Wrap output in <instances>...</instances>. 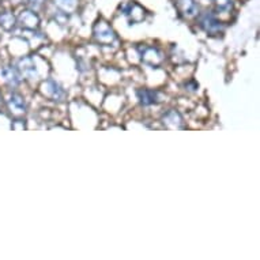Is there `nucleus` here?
I'll return each instance as SVG.
<instances>
[{
  "label": "nucleus",
  "mask_w": 260,
  "mask_h": 260,
  "mask_svg": "<svg viewBox=\"0 0 260 260\" xmlns=\"http://www.w3.org/2000/svg\"><path fill=\"white\" fill-rule=\"evenodd\" d=\"M139 53H141L142 61L153 69H157L159 67L162 63H164V55L162 52L155 47H149V45H145V47L139 48Z\"/></svg>",
  "instance_id": "1"
},
{
  "label": "nucleus",
  "mask_w": 260,
  "mask_h": 260,
  "mask_svg": "<svg viewBox=\"0 0 260 260\" xmlns=\"http://www.w3.org/2000/svg\"><path fill=\"white\" fill-rule=\"evenodd\" d=\"M94 37L97 40V43L103 45H111L116 41V35L111 26L108 25L105 21H99L94 26Z\"/></svg>",
  "instance_id": "2"
},
{
  "label": "nucleus",
  "mask_w": 260,
  "mask_h": 260,
  "mask_svg": "<svg viewBox=\"0 0 260 260\" xmlns=\"http://www.w3.org/2000/svg\"><path fill=\"white\" fill-rule=\"evenodd\" d=\"M199 26L205 30L206 33H209L211 36H218L223 31L222 22L218 21L215 15H213L211 13L202 14L201 17H199Z\"/></svg>",
  "instance_id": "3"
},
{
  "label": "nucleus",
  "mask_w": 260,
  "mask_h": 260,
  "mask_svg": "<svg viewBox=\"0 0 260 260\" xmlns=\"http://www.w3.org/2000/svg\"><path fill=\"white\" fill-rule=\"evenodd\" d=\"M123 14L131 23H139L146 18V10L138 3H128L124 6Z\"/></svg>",
  "instance_id": "4"
},
{
  "label": "nucleus",
  "mask_w": 260,
  "mask_h": 260,
  "mask_svg": "<svg viewBox=\"0 0 260 260\" xmlns=\"http://www.w3.org/2000/svg\"><path fill=\"white\" fill-rule=\"evenodd\" d=\"M175 5L179 13L185 18L197 17L199 13V7L195 0H175Z\"/></svg>",
  "instance_id": "5"
},
{
  "label": "nucleus",
  "mask_w": 260,
  "mask_h": 260,
  "mask_svg": "<svg viewBox=\"0 0 260 260\" xmlns=\"http://www.w3.org/2000/svg\"><path fill=\"white\" fill-rule=\"evenodd\" d=\"M43 93L52 99L53 101H63V99L66 97V93L64 90L60 87L59 83H56L55 81H47L43 85Z\"/></svg>",
  "instance_id": "6"
},
{
  "label": "nucleus",
  "mask_w": 260,
  "mask_h": 260,
  "mask_svg": "<svg viewBox=\"0 0 260 260\" xmlns=\"http://www.w3.org/2000/svg\"><path fill=\"white\" fill-rule=\"evenodd\" d=\"M19 23L25 29L36 30L40 25V18L33 10H26V11H22L19 15Z\"/></svg>",
  "instance_id": "7"
},
{
  "label": "nucleus",
  "mask_w": 260,
  "mask_h": 260,
  "mask_svg": "<svg viewBox=\"0 0 260 260\" xmlns=\"http://www.w3.org/2000/svg\"><path fill=\"white\" fill-rule=\"evenodd\" d=\"M18 71L22 75H25L27 79H36L39 73H37V69H36L35 60L31 57H25V59L19 60V67H18Z\"/></svg>",
  "instance_id": "8"
},
{
  "label": "nucleus",
  "mask_w": 260,
  "mask_h": 260,
  "mask_svg": "<svg viewBox=\"0 0 260 260\" xmlns=\"http://www.w3.org/2000/svg\"><path fill=\"white\" fill-rule=\"evenodd\" d=\"M162 121H164V124H165L168 128H171V129H180V128H183L184 125L183 116L180 115L177 111H175V109L168 111L167 113L164 115V117H162Z\"/></svg>",
  "instance_id": "9"
},
{
  "label": "nucleus",
  "mask_w": 260,
  "mask_h": 260,
  "mask_svg": "<svg viewBox=\"0 0 260 260\" xmlns=\"http://www.w3.org/2000/svg\"><path fill=\"white\" fill-rule=\"evenodd\" d=\"M137 95L138 100H139L142 105H145V107H150V105H154V104L159 103V93L155 91V90L141 89L137 91Z\"/></svg>",
  "instance_id": "10"
},
{
  "label": "nucleus",
  "mask_w": 260,
  "mask_h": 260,
  "mask_svg": "<svg viewBox=\"0 0 260 260\" xmlns=\"http://www.w3.org/2000/svg\"><path fill=\"white\" fill-rule=\"evenodd\" d=\"M0 74H2L3 79L11 86L19 85V82H21V74H19L18 69H15L13 66H5Z\"/></svg>",
  "instance_id": "11"
},
{
  "label": "nucleus",
  "mask_w": 260,
  "mask_h": 260,
  "mask_svg": "<svg viewBox=\"0 0 260 260\" xmlns=\"http://www.w3.org/2000/svg\"><path fill=\"white\" fill-rule=\"evenodd\" d=\"M9 107L11 112H14L15 115H22L26 111V103L25 99L18 95V94H13L9 100Z\"/></svg>",
  "instance_id": "12"
},
{
  "label": "nucleus",
  "mask_w": 260,
  "mask_h": 260,
  "mask_svg": "<svg viewBox=\"0 0 260 260\" xmlns=\"http://www.w3.org/2000/svg\"><path fill=\"white\" fill-rule=\"evenodd\" d=\"M53 3L63 14H73L78 9L79 0H53Z\"/></svg>",
  "instance_id": "13"
},
{
  "label": "nucleus",
  "mask_w": 260,
  "mask_h": 260,
  "mask_svg": "<svg viewBox=\"0 0 260 260\" xmlns=\"http://www.w3.org/2000/svg\"><path fill=\"white\" fill-rule=\"evenodd\" d=\"M15 25H17V18L14 17V14L9 13V11L0 14V26L3 29L10 31L15 27Z\"/></svg>",
  "instance_id": "14"
},
{
  "label": "nucleus",
  "mask_w": 260,
  "mask_h": 260,
  "mask_svg": "<svg viewBox=\"0 0 260 260\" xmlns=\"http://www.w3.org/2000/svg\"><path fill=\"white\" fill-rule=\"evenodd\" d=\"M215 10L221 14L231 13L233 10V0H215Z\"/></svg>",
  "instance_id": "15"
},
{
  "label": "nucleus",
  "mask_w": 260,
  "mask_h": 260,
  "mask_svg": "<svg viewBox=\"0 0 260 260\" xmlns=\"http://www.w3.org/2000/svg\"><path fill=\"white\" fill-rule=\"evenodd\" d=\"M44 0H26V5L29 6V9L33 10V11H37L39 9H41Z\"/></svg>",
  "instance_id": "16"
},
{
  "label": "nucleus",
  "mask_w": 260,
  "mask_h": 260,
  "mask_svg": "<svg viewBox=\"0 0 260 260\" xmlns=\"http://www.w3.org/2000/svg\"><path fill=\"white\" fill-rule=\"evenodd\" d=\"M7 2H10V3H19L22 0H7Z\"/></svg>",
  "instance_id": "17"
},
{
  "label": "nucleus",
  "mask_w": 260,
  "mask_h": 260,
  "mask_svg": "<svg viewBox=\"0 0 260 260\" xmlns=\"http://www.w3.org/2000/svg\"><path fill=\"white\" fill-rule=\"evenodd\" d=\"M3 107V99H2V93H0V109Z\"/></svg>",
  "instance_id": "18"
}]
</instances>
